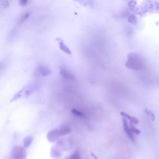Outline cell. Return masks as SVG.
Masks as SVG:
<instances>
[{"label": "cell", "mask_w": 159, "mask_h": 159, "mask_svg": "<svg viewBox=\"0 0 159 159\" xmlns=\"http://www.w3.org/2000/svg\"><path fill=\"white\" fill-rule=\"evenodd\" d=\"M34 140V138L32 136H27L26 137L24 140H23V146L26 148L28 149L29 147V146L32 144V142Z\"/></svg>", "instance_id": "obj_12"}, {"label": "cell", "mask_w": 159, "mask_h": 159, "mask_svg": "<svg viewBox=\"0 0 159 159\" xmlns=\"http://www.w3.org/2000/svg\"><path fill=\"white\" fill-rule=\"evenodd\" d=\"M68 158L69 159H82L81 153L79 151L76 150L69 156Z\"/></svg>", "instance_id": "obj_16"}, {"label": "cell", "mask_w": 159, "mask_h": 159, "mask_svg": "<svg viewBox=\"0 0 159 159\" xmlns=\"http://www.w3.org/2000/svg\"><path fill=\"white\" fill-rule=\"evenodd\" d=\"M34 91V87L32 85H28V86H26L25 87V90L23 93V96H24L25 97H29L30 96L33 92Z\"/></svg>", "instance_id": "obj_10"}, {"label": "cell", "mask_w": 159, "mask_h": 159, "mask_svg": "<svg viewBox=\"0 0 159 159\" xmlns=\"http://www.w3.org/2000/svg\"><path fill=\"white\" fill-rule=\"evenodd\" d=\"M130 128H131V129L132 131V132L134 133V134H140L141 133V131L138 129L137 128H136L135 126H134V124H130Z\"/></svg>", "instance_id": "obj_17"}, {"label": "cell", "mask_w": 159, "mask_h": 159, "mask_svg": "<svg viewBox=\"0 0 159 159\" xmlns=\"http://www.w3.org/2000/svg\"><path fill=\"white\" fill-rule=\"evenodd\" d=\"M24 90H25V87H23L21 90L19 91L15 95H14V96L12 98V99H11L10 102L12 103V102H16L17 100H18L19 99L21 98L23 96V93H24Z\"/></svg>", "instance_id": "obj_11"}, {"label": "cell", "mask_w": 159, "mask_h": 159, "mask_svg": "<svg viewBox=\"0 0 159 159\" xmlns=\"http://www.w3.org/2000/svg\"><path fill=\"white\" fill-rule=\"evenodd\" d=\"M28 2H29V0H19V3L21 6H24L27 5Z\"/></svg>", "instance_id": "obj_20"}, {"label": "cell", "mask_w": 159, "mask_h": 159, "mask_svg": "<svg viewBox=\"0 0 159 159\" xmlns=\"http://www.w3.org/2000/svg\"><path fill=\"white\" fill-rule=\"evenodd\" d=\"M85 6H90L93 4V0H75Z\"/></svg>", "instance_id": "obj_15"}, {"label": "cell", "mask_w": 159, "mask_h": 159, "mask_svg": "<svg viewBox=\"0 0 159 159\" xmlns=\"http://www.w3.org/2000/svg\"><path fill=\"white\" fill-rule=\"evenodd\" d=\"M35 75L38 76L46 77L50 74V70L46 66L41 65H39L35 70Z\"/></svg>", "instance_id": "obj_6"}, {"label": "cell", "mask_w": 159, "mask_h": 159, "mask_svg": "<svg viewBox=\"0 0 159 159\" xmlns=\"http://www.w3.org/2000/svg\"><path fill=\"white\" fill-rule=\"evenodd\" d=\"M29 15H30V13H26L24 14H23L21 17V18H20V19H19V23H23V22H24L29 17Z\"/></svg>", "instance_id": "obj_19"}, {"label": "cell", "mask_w": 159, "mask_h": 159, "mask_svg": "<svg viewBox=\"0 0 159 159\" xmlns=\"http://www.w3.org/2000/svg\"><path fill=\"white\" fill-rule=\"evenodd\" d=\"M128 21L131 23V24H135L137 21V19L136 17L134 15H131L129 17V19H128Z\"/></svg>", "instance_id": "obj_18"}, {"label": "cell", "mask_w": 159, "mask_h": 159, "mask_svg": "<svg viewBox=\"0 0 159 159\" xmlns=\"http://www.w3.org/2000/svg\"><path fill=\"white\" fill-rule=\"evenodd\" d=\"M122 121H123V129H124V131L125 132V133L126 134V135H128V137H129V139H130V140L133 142H135V138H134V136L133 135V132H132L131 129V128H130V124H129L128 121L127 119L124 117H123L122 118Z\"/></svg>", "instance_id": "obj_5"}, {"label": "cell", "mask_w": 159, "mask_h": 159, "mask_svg": "<svg viewBox=\"0 0 159 159\" xmlns=\"http://www.w3.org/2000/svg\"><path fill=\"white\" fill-rule=\"evenodd\" d=\"M50 155H51V157L54 159H59L62 155V152L56 146H53V147H52L51 149Z\"/></svg>", "instance_id": "obj_8"}, {"label": "cell", "mask_w": 159, "mask_h": 159, "mask_svg": "<svg viewBox=\"0 0 159 159\" xmlns=\"http://www.w3.org/2000/svg\"><path fill=\"white\" fill-rule=\"evenodd\" d=\"M27 153L26 148L23 146H16L13 147L11 150L12 159H26Z\"/></svg>", "instance_id": "obj_3"}, {"label": "cell", "mask_w": 159, "mask_h": 159, "mask_svg": "<svg viewBox=\"0 0 159 159\" xmlns=\"http://www.w3.org/2000/svg\"><path fill=\"white\" fill-rule=\"evenodd\" d=\"M125 66L127 68L133 71H142L146 68V62L141 55L135 52H131L127 56Z\"/></svg>", "instance_id": "obj_1"}, {"label": "cell", "mask_w": 159, "mask_h": 159, "mask_svg": "<svg viewBox=\"0 0 159 159\" xmlns=\"http://www.w3.org/2000/svg\"><path fill=\"white\" fill-rule=\"evenodd\" d=\"M65 159H69V158H68H68H65Z\"/></svg>", "instance_id": "obj_22"}, {"label": "cell", "mask_w": 159, "mask_h": 159, "mask_svg": "<svg viewBox=\"0 0 159 159\" xmlns=\"http://www.w3.org/2000/svg\"><path fill=\"white\" fill-rule=\"evenodd\" d=\"M144 113L146 114V115L148 117V119H150L151 121H155V116L153 114V113L152 112V111H151L149 109L146 108L144 109Z\"/></svg>", "instance_id": "obj_13"}, {"label": "cell", "mask_w": 159, "mask_h": 159, "mask_svg": "<svg viewBox=\"0 0 159 159\" xmlns=\"http://www.w3.org/2000/svg\"><path fill=\"white\" fill-rule=\"evenodd\" d=\"M71 113L73 115H74L75 116H76L77 117H80V118H84L85 117V115L82 112L76 109H72L71 110Z\"/></svg>", "instance_id": "obj_14"}, {"label": "cell", "mask_w": 159, "mask_h": 159, "mask_svg": "<svg viewBox=\"0 0 159 159\" xmlns=\"http://www.w3.org/2000/svg\"><path fill=\"white\" fill-rule=\"evenodd\" d=\"M90 157H91V159H99L98 157L96 155V154H94L93 152H91Z\"/></svg>", "instance_id": "obj_21"}, {"label": "cell", "mask_w": 159, "mask_h": 159, "mask_svg": "<svg viewBox=\"0 0 159 159\" xmlns=\"http://www.w3.org/2000/svg\"><path fill=\"white\" fill-rule=\"evenodd\" d=\"M60 74L62 77L67 81H75V76L69 70L64 67H61L59 68Z\"/></svg>", "instance_id": "obj_4"}, {"label": "cell", "mask_w": 159, "mask_h": 159, "mask_svg": "<svg viewBox=\"0 0 159 159\" xmlns=\"http://www.w3.org/2000/svg\"><path fill=\"white\" fill-rule=\"evenodd\" d=\"M121 115L123 117L126 118L128 121H129L130 124H132L135 125V124H139V120L137 117L132 116H131V115L127 114L125 112H121Z\"/></svg>", "instance_id": "obj_9"}, {"label": "cell", "mask_w": 159, "mask_h": 159, "mask_svg": "<svg viewBox=\"0 0 159 159\" xmlns=\"http://www.w3.org/2000/svg\"><path fill=\"white\" fill-rule=\"evenodd\" d=\"M72 132V129L69 126H62L59 128L54 129L48 132L47 139L49 142L54 143L57 142L61 137L67 135Z\"/></svg>", "instance_id": "obj_2"}, {"label": "cell", "mask_w": 159, "mask_h": 159, "mask_svg": "<svg viewBox=\"0 0 159 159\" xmlns=\"http://www.w3.org/2000/svg\"><path fill=\"white\" fill-rule=\"evenodd\" d=\"M57 41L58 43V46H59L60 49H61V50L62 52H65V54H67L68 55H71L72 54V51H71L70 49L67 46V45L64 43V41H63V40H62V39H61V38H57Z\"/></svg>", "instance_id": "obj_7"}]
</instances>
